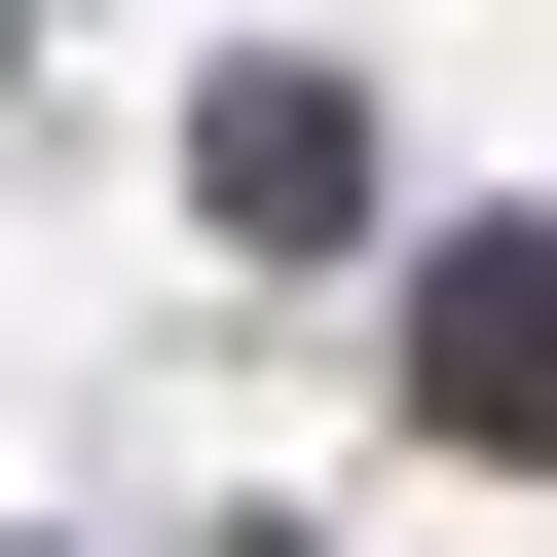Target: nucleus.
<instances>
[{"label":"nucleus","mask_w":557,"mask_h":557,"mask_svg":"<svg viewBox=\"0 0 557 557\" xmlns=\"http://www.w3.org/2000/svg\"><path fill=\"white\" fill-rule=\"evenodd\" d=\"M186 186H223L260 260H335V223H372V112H335V75H223V112H186Z\"/></svg>","instance_id":"nucleus-2"},{"label":"nucleus","mask_w":557,"mask_h":557,"mask_svg":"<svg viewBox=\"0 0 557 557\" xmlns=\"http://www.w3.org/2000/svg\"><path fill=\"white\" fill-rule=\"evenodd\" d=\"M409 409H446V446H557V223H446V298H409Z\"/></svg>","instance_id":"nucleus-1"}]
</instances>
